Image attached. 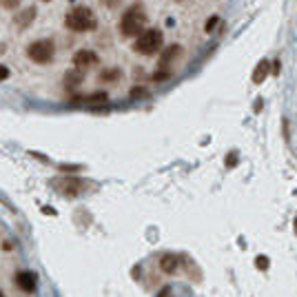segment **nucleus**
<instances>
[{
	"instance_id": "obj_14",
	"label": "nucleus",
	"mask_w": 297,
	"mask_h": 297,
	"mask_svg": "<svg viewBox=\"0 0 297 297\" xmlns=\"http://www.w3.org/2000/svg\"><path fill=\"white\" fill-rule=\"evenodd\" d=\"M118 78H120V71H118V69H109V71L100 73L102 82H111V80H118Z\"/></svg>"
},
{
	"instance_id": "obj_21",
	"label": "nucleus",
	"mask_w": 297,
	"mask_h": 297,
	"mask_svg": "<svg viewBox=\"0 0 297 297\" xmlns=\"http://www.w3.org/2000/svg\"><path fill=\"white\" fill-rule=\"evenodd\" d=\"M226 164H229V167H235V155H229V162Z\"/></svg>"
},
{
	"instance_id": "obj_13",
	"label": "nucleus",
	"mask_w": 297,
	"mask_h": 297,
	"mask_svg": "<svg viewBox=\"0 0 297 297\" xmlns=\"http://www.w3.org/2000/svg\"><path fill=\"white\" fill-rule=\"evenodd\" d=\"M180 51H182V49L177 47V44H173V47H169L167 51H164V56L160 58V63H162V64H167L169 60H171V58H175V56H177V53H180Z\"/></svg>"
},
{
	"instance_id": "obj_1",
	"label": "nucleus",
	"mask_w": 297,
	"mask_h": 297,
	"mask_svg": "<svg viewBox=\"0 0 297 297\" xmlns=\"http://www.w3.org/2000/svg\"><path fill=\"white\" fill-rule=\"evenodd\" d=\"M144 9L140 5H133L131 9L125 11L120 20V34L125 38H133V36H140L142 34V27H144Z\"/></svg>"
},
{
	"instance_id": "obj_15",
	"label": "nucleus",
	"mask_w": 297,
	"mask_h": 297,
	"mask_svg": "<svg viewBox=\"0 0 297 297\" xmlns=\"http://www.w3.org/2000/svg\"><path fill=\"white\" fill-rule=\"evenodd\" d=\"M217 22H220V18H217V16H211V18L206 20V24H204V31H206V34H211L213 29L217 27Z\"/></svg>"
},
{
	"instance_id": "obj_4",
	"label": "nucleus",
	"mask_w": 297,
	"mask_h": 297,
	"mask_svg": "<svg viewBox=\"0 0 297 297\" xmlns=\"http://www.w3.org/2000/svg\"><path fill=\"white\" fill-rule=\"evenodd\" d=\"M53 53H56V44H53L51 38H44V40H36L27 47V56L29 60H34L38 64H47L51 63Z\"/></svg>"
},
{
	"instance_id": "obj_7",
	"label": "nucleus",
	"mask_w": 297,
	"mask_h": 297,
	"mask_svg": "<svg viewBox=\"0 0 297 297\" xmlns=\"http://www.w3.org/2000/svg\"><path fill=\"white\" fill-rule=\"evenodd\" d=\"M60 187V191L64 193V195H78V193L85 189V184L78 180V177H63V182L58 184Z\"/></svg>"
},
{
	"instance_id": "obj_18",
	"label": "nucleus",
	"mask_w": 297,
	"mask_h": 297,
	"mask_svg": "<svg viewBox=\"0 0 297 297\" xmlns=\"http://www.w3.org/2000/svg\"><path fill=\"white\" fill-rule=\"evenodd\" d=\"M7 78H9V69L5 64H0V80H7Z\"/></svg>"
},
{
	"instance_id": "obj_6",
	"label": "nucleus",
	"mask_w": 297,
	"mask_h": 297,
	"mask_svg": "<svg viewBox=\"0 0 297 297\" xmlns=\"http://www.w3.org/2000/svg\"><path fill=\"white\" fill-rule=\"evenodd\" d=\"M73 64L76 69H89L98 64V53L91 51V49H80V51L73 56Z\"/></svg>"
},
{
	"instance_id": "obj_24",
	"label": "nucleus",
	"mask_w": 297,
	"mask_h": 297,
	"mask_svg": "<svg viewBox=\"0 0 297 297\" xmlns=\"http://www.w3.org/2000/svg\"><path fill=\"white\" fill-rule=\"evenodd\" d=\"M0 297H5V295H2V293H0Z\"/></svg>"
},
{
	"instance_id": "obj_23",
	"label": "nucleus",
	"mask_w": 297,
	"mask_h": 297,
	"mask_svg": "<svg viewBox=\"0 0 297 297\" xmlns=\"http://www.w3.org/2000/svg\"><path fill=\"white\" fill-rule=\"evenodd\" d=\"M42 2H49V0H42Z\"/></svg>"
},
{
	"instance_id": "obj_8",
	"label": "nucleus",
	"mask_w": 297,
	"mask_h": 297,
	"mask_svg": "<svg viewBox=\"0 0 297 297\" xmlns=\"http://www.w3.org/2000/svg\"><path fill=\"white\" fill-rule=\"evenodd\" d=\"M177 266H180V259H177V255L167 253V255H162V257H160V269H162L167 275H173V273H175Z\"/></svg>"
},
{
	"instance_id": "obj_5",
	"label": "nucleus",
	"mask_w": 297,
	"mask_h": 297,
	"mask_svg": "<svg viewBox=\"0 0 297 297\" xmlns=\"http://www.w3.org/2000/svg\"><path fill=\"white\" fill-rule=\"evenodd\" d=\"M14 279H16V286L22 293H34L36 286H38V277H36L34 271H20V273H16Z\"/></svg>"
},
{
	"instance_id": "obj_9",
	"label": "nucleus",
	"mask_w": 297,
	"mask_h": 297,
	"mask_svg": "<svg viewBox=\"0 0 297 297\" xmlns=\"http://www.w3.org/2000/svg\"><path fill=\"white\" fill-rule=\"evenodd\" d=\"M269 71H271L269 60H262V63L255 67V71H253V82H255V85H262V82L266 80V76H269Z\"/></svg>"
},
{
	"instance_id": "obj_2",
	"label": "nucleus",
	"mask_w": 297,
	"mask_h": 297,
	"mask_svg": "<svg viewBox=\"0 0 297 297\" xmlns=\"http://www.w3.org/2000/svg\"><path fill=\"white\" fill-rule=\"evenodd\" d=\"M160 47H162V31H158V29H147V31H142L133 44L135 51L144 53V56H153L155 51H160Z\"/></svg>"
},
{
	"instance_id": "obj_12",
	"label": "nucleus",
	"mask_w": 297,
	"mask_h": 297,
	"mask_svg": "<svg viewBox=\"0 0 297 297\" xmlns=\"http://www.w3.org/2000/svg\"><path fill=\"white\" fill-rule=\"evenodd\" d=\"M64 82H67L69 86H78V85L82 82V73L78 71V69H76V71H67V76H64Z\"/></svg>"
},
{
	"instance_id": "obj_19",
	"label": "nucleus",
	"mask_w": 297,
	"mask_h": 297,
	"mask_svg": "<svg viewBox=\"0 0 297 297\" xmlns=\"http://www.w3.org/2000/svg\"><path fill=\"white\" fill-rule=\"evenodd\" d=\"M2 5H5L7 9H14V7H18V0H2Z\"/></svg>"
},
{
	"instance_id": "obj_10",
	"label": "nucleus",
	"mask_w": 297,
	"mask_h": 297,
	"mask_svg": "<svg viewBox=\"0 0 297 297\" xmlns=\"http://www.w3.org/2000/svg\"><path fill=\"white\" fill-rule=\"evenodd\" d=\"M106 100H109L106 91H96V93H91V96L85 98V105H89V106H100V105H106Z\"/></svg>"
},
{
	"instance_id": "obj_17",
	"label": "nucleus",
	"mask_w": 297,
	"mask_h": 297,
	"mask_svg": "<svg viewBox=\"0 0 297 297\" xmlns=\"http://www.w3.org/2000/svg\"><path fill=\"white\" fill-rule=\"evenodd\" d=\"M169 76H171V73H169L167 69H160L158 67V73H153V80H167Z\"/></svg>"
},
{
	"instance_id": "obj_22",
	"label": "nucleus",
	"mask_w": 297,
	"mask_h": 297,
	"mask_svg": "<svg viewBox=\"0 0 297 297\" xmlns=\"http://www.w3.org/2000/svg\"><path fill=\"white\" fill-rule=\"evenodd\" d=\"M175 2H182V0H175Z\"/></svg>"
},
{
	"instance_id": "obj_11",
	"label": "nucleus",
	"mask_w": 297,
	"mask_h": 297,
	"mask_svg": "<svg viewBox=\"0 0 297 297\" xmlns=\"http://www.w3.org/2000/svg\"><path fill=\"white\" fill-rule=\"evenodd\" d=\"M34 18H36V9L34 7H29V9H24V14H20V18H16V22H18L20 27H27Z\"/></svg>"
},
{
	"instance_id": "obj_16",
	"label": "nucleus",
	"mask_w": 297,
	"mask_h": 297,
	"mask_svg": "<svg viewBox=\"0 0 297 297\" xmlns=\"http://www.w3.org/2000/svg\"><path fill=\"white\" fill-rule=\"evenodd\" d=\"M255 266H257L259 271H266V269H269V257H264V255H257V257H255Z\"/></svg>"
},
{
	"instance_id": "obj_3",
	"label": "nucleus",
	"mask_w": 297,
	"mask_h": 297,
	"mask_svg": "<svg viewBox=\"0 0 297 297\" xmlns=\"http://www.w3.org/2000/svg\"><path fill=\"white\" fill-rule=\"evenodd\" d=\"M67 27L71 31H89L96 27V18L89 7H76L71 14L67 16Z\"/></svg>"
},
{
	"instance_id": "obj_20",
	"label": "nucleus",
	"mask_w": 297,
	"mask_h": 297,
	"mask_svg": "<svg viewBox=\"0 0 297 297\" xmlns=\"http://www.w3.org/2000/svg\"><path fill=\"white\" fill-rule=\"evenodd\" d=\"M131 96H133V98H140V96H147V91H144V89H140V86H135V91H131Z\"/></svg>"
}]
</instances>
